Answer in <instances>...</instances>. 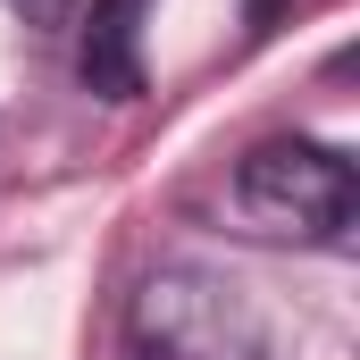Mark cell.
<instances>
[{
	"label": "cell",
	"instance_id": "obj_3",
	"mask_svg": "<svg viewBox=\"0 0 360 360\" xmlns=\"http://www.w3.org/2000/svg\"><path fill=\"white\" fill-rule=\"evenodd\" d=\"M151 0H101L84 25V51H76V68H84V84L101 92V101H134L143 92V59H134V17H143Z\"/></svg>",
	"mask_w": 360,
	"mask_h": 360
},
{
	"label": "cell",
	"instance_id": "obj_2",
	"mask_svg": "<svg viewBox=\"0 0 360 360\" xmlns=\"http://www.w3.org/2000/svg\"><path fill=\"white\" fill-rule=\"evenodd\" d=\"M352 201H360L352 160L327 143H302V134H276L260 151H243V168H235V210L276 243H344Z\"/></svg>",
	"mask_w": 360,
	"mask_h": 360
},
{
	"label": "cell",
	"instance_id": "obj_4",
	"mask_svg": "<svg viewBox=\"0 0 360 360\" xmlns=\"http://www.w3.org/2000/svg\"><path fill=\"white\" fill-rule=\"evenodd\" d=\"M17 8H25V17H42V25H59V17H68V0H17Z\"/></svg>",
	"mask_w": 360,
	"mask_h": 360
},
{
	"label": "cell",
	"instance_id": "obj_1",
	"mask_svg": "<svg viewBox=\"0 0 360 360\" xmlns=\"http://www.w3.org/2000/svg\"><path fill=\"white\" fill-rule=\"evenodd\" d=\"M126 352L134 360H260L269 327H260V310L235 276L160 269V276H143V293L126 310Z\"/></svg>",
	"mask_w": 360,
	"mask_h": 360
},
{
	"label": "cell",
	"instance_id": "obj_5",
	"mask_svg": "<svg viewBox=\"0 0 360 360\" xmlns=\"http://www.w3.org/2000/svg\"><path fill=\"white\" fill-rule=\"evenodd\" d=\"M276 8H285V0H243V17H252V25H276Z\"/></svg>",
	"mask_w": 360,
	"mask_h": 360
}]
</instances>
